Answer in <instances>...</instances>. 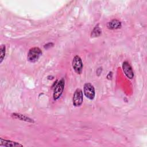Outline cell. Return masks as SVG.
<instances>
[{"label": "cell", "mask_w": 147, "mask_h": 147, "mask_svg": "<svg viewBox=\"0 0 147 147\" xmlns=\"http://www.w3.org/2000/svg\"><path fill=\"white\" fill-rule=\"evenodd\" d=\"M41 55L42 51L39 48L33 47L29 49L27 56V59L31 63H34L38 60Z\"/></svg>", "instance_id": "6da1fadb"}, {"label": "cell", "mask_w": 147, "mask_h": 147, "mask_svg": "<svg viewBox=\"0 0 147 147\" xmlns=\"http://www.w3.org/2000/svg\"><path fill=\"white\" fill-rule=\"evenodd\" d=\"M72 65L76 73L78 74H80L82 73L83 69V63L81 58L79 56L76 55L74 57Z\"/></svg>", "instance_id": "7a4b0ae2"}, {"label": "cell", "mask_w": 147, "mask_h": 147, "mask_svg": "<svg viewBox=\"0 0 147 147\" xmlns=\"http://www.w3.org/2000/svg\"><path fill=\"white\" fill-rule=\"evenodd\" d=\"M64 84H65V82H64V79H62L58 82V83L55 86V89H54V92H53V99L54 100H56L60 97V96L62 94V92L63 91V90H64Z\"/></svg>", "instance_id": "3957f363"}, {"label": "cell", "mask_w": 147, "mask_h": 147, "mask_svg": "<svg viewBox=\"0 0 147 147\" xmlns=\"http://www.w3.org/2000/svg\"><path fill=\"white\" fill-rule=\"evenodd\" d=\"M83 100V92L81 89L78 88L75 90L74 96H73V105L76 107L80 106Z\"/></svg>", "instance_id": "277c9868"}, {"label": "cell", "mask_w": 147, "mask_h": 147, "mask_svg": "<svg viewBox=\"0 0 147 147\" xmlns=\"http://www.w3.org/2000/svg\"><path fill=\"white\" fill-rule=\"evenodd\" d=\"M84 93L85 96L90 100H92L95 97V89L94 86L89 83L84 85Z\"/></svg>", "instance_id": "5b68a950"}, {"label": "cell", "mask_w": 147, "mask_h": 147, "mask_svg": "<svg viewBox=\"0 0 147 147\" xmlns=\"http://www.w3.org/2000/svg\"><path fill=\"white\" fill-rule=\"evenodd\" d=\"M122 69L125 75L129 79H131L134 77V73L131 67L127 61H124L122 64Z\"/></svg>", "instance_id": "8992f818"}, {"label": "cell", "mask_w": 147, "mask_h": 147, "mask_svg": "<svg viewBox=\"0 0 147 147\" xmlns=\"http://www.w3.org/2000/svg\"><path fill=\"white\" fill-rule=\"evenodd\" d=\"M1 143L0 146H7V147H13V146H22L23 145L18 142L11 141L10 140H4L2 138H1Z\"/></svg>", "instance_id": "52a82bcc"}, {"label": "cell", "mask_w": 147, "mask_h": 147, "mask_svg": "<svg viewBox=\"0 0 147 147\" xmlns=\"http://www.w3.org/2000/svg\"><path fill=\"white\" fill-rule=\"evenodd\" d=\"M121 22L118 20L114 19L110 22H109L107 24V27L109 29H117L121 27Z\"/></svg>", "instance_id": "ba28073f"}, {"label": "cell", "mask_w": 147, "mask_h": 147, "mask_svg": "<svg viewBox=\"0 0 147 147\" xmlns=\"http://www.w3.org/2000/svg\"><path fill=\"white\" fill-rule=\"evenodd\" d=\"M12 116L15 118H18V119L22 120V121H25L26 122H33V121L32 120V119H30L29 117H28L24 115H22V114L14 113V114H12Z\"/></svg>", "instance_id": "9c48e42d"}, {"label": "cell", "mask_w": 147, "mask_h": 147, "mask_svg": "<svg viewBox=\"0 0 147 147\" xmlns=\"http://www.w3.org/2000/svg\"><path fill=\"white\" fill-rule=\"evenodd\" d=\"M101 33H102V30L99 25H97L96 26H95V27L94 28L93 30L92 31L91 36H92L93 37H98L101 34Z\"/></svg>", "instance_id": "30bf717a"}, {"label": "cell", "mask_w": 147, "mask_h": 147, "mask_svg": "<svg viewBox=\"0 0 147 147\" xmlns=\"http://www.w3.org/2000/svg\"><path fill=\"white\" fill-rule=\"evenodd\" d=\"M1 56H0V63H1L5 58V52H6V47L5 45H2L1 46Z\"/></svg>", "instance_id": "8fae6325"}, {"label": "cell", "mask_w": 147, "mask_h": 147, "mask_svg": "<svg viewBox=\"0 0 147 147\" xmlns=\"http://www.w3.org/2000/svg\"><path fill=\"white\" fill-rule=\"evenodd\" d=\"M53 45V44L52 42H49V43H48V44H47L46 45H45L44 47L45 48H46V49H48V48H49L52 47Z\"/></svg>", "instance_id": "7c38bea8"}]
</instances>
